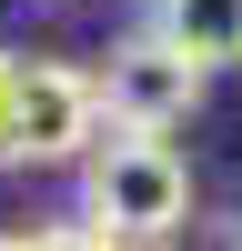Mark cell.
Returning <instances> with one entry per match:
<instances>
[{
    "label": "cell",
    "mask_w": 242,
    "mask_h": 251,
    "mask_svg": "<svg viewBox=\"0 0 242 251\" xmlns=\"http://www.w3.org/2000/svg\"><path fill=\"white\" fill-rule=\"evenodd\" d=\"M0 251H20V231H0Z\"/></svg>",
    "instance_id": "obj_7"
},
{
    "label": "cell",
    "mask_w": 242,
    "mask_h": 251,
    "mask_svg": "<svg viewBox=\"0 0 242 251\" xmlns=\"http://www.w3.org/2000/svg\"><path fill=\"white\" fill-rule=\"evenodd\" d=\"M202 80L212 71H202L172 30H131V40L101 50L91 91H101V121H111V131H182V121L202 111Z\"/></svg>",
    "instance_id": "obj_3"
},
{
    "label": "cell",
    "mask_w": 242,
    "mask_h": 251,
    "mask_svg": "<svg viewBox=\"0 0 242 251\" xmlns=\"http://www.w3.org/2000/svg\"><path fill=\"white\" fill-rule=\"evenodd\" d=\"M151 30H172L202 71H232L242 60V0H151Z\"/></svg>",
    "instance_id": "obj_4"
},
{
    "label": "cell",
    "mask_w": 242,
    "mask_h": 251,
    "mask_svg": "<svg viewBox=\"0 0 242 251\" xmlns=\"http://www.w3.org/2000/svg\"><path fill=\"white\" fill-rule=\"evenodd\" d=\"M0 91H10V50H0Z\"/></svg>",
    "instance_id": "obj_6"
},
{
    "label": "cell",
    "mask_w": 242,
    "mask_h": 251,
    "mask_svg": "<svg viewBox=\"0 0 242 251\" xmlns=\"http://www.w3.org/2000/svg\"><path fill=\"white\" fill-rule=\"evenodd\" d=\"M81 221H101L111 241H172L192 221V161L172 151V131H121L81 151Z\"/></svg>",
    "instance_id": "obj_1"
},
{
    "label": "cell",
    "mask_w": 242,
    "mask_h": 251,
    "mask_svg": "<svg viewBox=\"0 0 242 251\" xmlns=\"http://www.w3.org/2000/svg\"><path fill=\"white\" fill-rule=\"evenodd\" d=\"M101 141V91L71 60H20L10 50V91H0V161L10 171H71Z\"/></svg>",
    "instance_id": "obj_2"
},
{
    "label": "cell",
    "mask_w": 242,
    "mask_h": 251,
    "mask_svg": "<svg viewBox=\"0 0 242 251\" xmlns=\"http://www.w3.org/2000/svg\"><path fill=\"white\" fill-rule=\"evenodd\" d=\"M20 251H131V241H111L101 221H51V231H30Z\"/></svg>",
    "instance_id": "obj_5"
}]
</instances>
